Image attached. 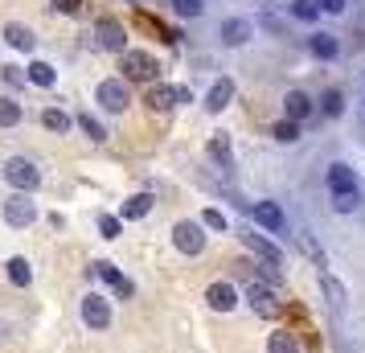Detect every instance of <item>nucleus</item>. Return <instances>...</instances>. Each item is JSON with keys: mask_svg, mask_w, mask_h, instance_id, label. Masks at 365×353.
Masks as SVG:
<instances>
[{"mask_svg": "<svg viewBox=\"0 0 365 353\" xmlns=\"http://www.w3.org/2000/svg\"><path fill=\"white\" fill-rule=\"evenodd\" d=\"M4 181L17 189V193H29V189H37V181H41V173H37L34 160H25V156H13L9 165H4Z\"/></svg>", "mask_w": 365, "mask_h": 353, "instance_id": "1", "label": "nucleus"}, {"mask_svg": "<svg viewBox=\"0 0 365 353\" xmlns=\"http://www.w3.org/2000/svg\"><path fill=\"white\" fill-rule=\"evenodd\" d=\"M156 58H148V53H140V50H128L123 53V74L128 78H135V83H152L156 78Z\"/></svg>", "mask_w": 365, "mask_h": 353, "instance_id": "2", "label": "nucleus"}, {"mask_svg": "<svg viewBox=\"0 0 365 353\" xmlns=\"http://www.w3.org/2000/svg\"><path fill=\"white\" fill-rule=\"evenodd\" d=\"M173 242H177V251H185V255H201L205 235H201L197 222H177V226H173Z\"/></svg>", "mask_w": 365, "mask_h": 353, "instance_id": "3", "label": "nucleus"}, {"mask_svg": "<svg viewBox=\"0 0 365 353\" xmlns=\"http://www.w3.org/2000/svg\"><path fill=\"white\" fill-rule=\"evenodd\" d=\"M4 222L9 226H29V222H37V205L25 198V193H13L9 202H4Z\"/></svg>", "mask_w": 365, "mask_h": 353, "instance_id": "4", "label": "nucleus"}, {"mask_svg": "<svg viewBox=\"0 0 365 353\" xmlns=\"http://www.w3.org/2000/svg\"><path fill=\"white\" fill-rule=\"evenodd\" d=\"M99 103L107 111H123L128 107V83L123 78H103L99 83Z\"/></svg>", "mask_w": 365, "mask_h": 353, "instance_id": "5", "label": "nucleus"}, {"mask_svg": "<svg viewBox=\"0 0 365 353\" xmlns=\"http://www.w3.org/2000/svg\"><path fill=\"white\" fill-rule=\"evenodd\" d=\"M242 242H247V247H250L255 255H259V259H267V267H275V271L283 267V255L275 251V247H271V242H267L263 235H255V230H242Z\"/></svg>", "mask_w": 365, "mask_h": 353, "instance_id": "6", "label": "nucleus"}, {"mask_svg": "<svg viewBox=\"0 0 365 353\" xmlns=\"http://www.w3.org/2000/svg\"><path fill=\"white\" fill-rule=\"evenodd\" d=\"M247 300H250V308H255L259 317H275V312H279V300H275V292H271V287H263V284H250Z\"/></svg>", "mask_w": 365, "mask_h": 353, "instance_id": "7", "label": "nucleus"}, {"mask_svg": "<svg viewBox=\"0 0 365 353\" xmlns=\"http://www.w3.org/2000/svg\"><path fill=\"white\" fill-rule=\"evenodd\" d=\"M83 320L91 324V329H107V324H111V308H107V300H103V296H86L83 300Z\"/></svg>", "mask_w": 365, "mask_h": 353, "instance_id": "8", "label": "nucleus"}, {"mask_svg": "<svg viewBox=\"0 0 365 353\" xmlns=\"http://www.w3.org/2000/svg\"><path fill=\"white\" fill-rule=\"evenodd\" d=\"M91 271H95L99 280H107V284L115 287L119 296H132V292H135V287H132V280H123V275H119V271H115V263H107V259H99V263H95V267H91Z\"/></svg>", "mask_w": 365, "mask_h": 353, "instance_id": "9", "label": "nucleus"}, {"mask_svg": "<svg viewBox=\"0 0 365 353\" xmlns=\"http://www.w3.org/2000/svg\"><path fill=\"white\" fill-rule=\"evenodd\" d=\"M255 222H259L263 230H271V235H279L283 230V210L275 202H259L255 205Z\"/></svg>", "mask_w": 365, "mask_h": 353, "instance_id": "10", "label": "nucleus"}, {"mask_svg": "<svg viewBox=\"0 0 365 353\" xmlns=\"http://www.w3.org/2000/svg\"><path fill=\"white\" fill-rule=\"evenodd\" d=\"M205 300H210V308H217V312H230L234 304H238V292H234V284H210Z\"/></svg>", "mask_w": 365, "mask_h": 353, "instance_id": "11", "label": "nucleus"}, {"mask_svg": "<svg viewBox=\"0 0 365 353\" xmlns=\"http://www.w3.org/2000/svg\"><path fill=\"white\" fill-rule=\"evenodd\" d=\"M230 99H234V83L230 78H217V83L210 86V95H205V107H210V111H226Z\"/></svg>", "mask_w": 365, "mask_h": 353, "instance_id": "12", "label": "nucleus"}, {"mask_svg": "<svg viewBox=\"0 0 365 353\" xmlns=\"http://www.w3.org/2000/svg\"><path fill=\"white\" fill-rule=\"evenodd\" d=\"M329 189H332V193H353V189H357L353 168H349V165H332L329 168Z\"/></svg>", "mask_w": 365, "mask_h": 353, "instance_id": "13", "label": "nucleus"}, {"mask_svg": "<svg viewBox=\"0 0 365 353\" xmlns=\"http://www.w3.org/2000/svg\"><path fill=\"white\" fill-rule=\"evenodd\" d=\"M99 46L123 53V25L119 21H99Z\"/></svg>", "mask_w": 365, "mask_h": 353, "instance_id": "14", "label": "nucleus"}, {"mask_svg": "<svg viewBox=\"0 0 365 353\" xmlns=\"http://www.w3.org/2000/svg\"><path fill=\"white\" fill-rule=\"evenodd\" d=\"M283 111H287L292 123H299V119H308V111H312V99H308L304 91H292V95L283 99Z\"/></svg>", "mask_w": 365, "mask_h": 353, "instance_id": "15", "label": "nucleus"}, {"mask_svg": "<svg viewBox=\"0 0 365 353\" xmlns=\"http://www.w3.org/2000/svg\"><path fill=\"white\" fill-rule=\"evenodd\" d=\"M250 37V25L247 21H226V25H222V41H226V46H242V41H247Z\"/></svg>", "mask_w": 365, "mask_h": 353, "instance_id": "16", "label": "nucleus"}, {"mask_svg": "<svg viewBox=\"0 0 365 353\" xmlns=\"http://www.w3.org/2000/svg\"><path fill=\"white\" fill-rule=\"evenodd\" d=\"M177 103V86H152L148 91V107L152 111H168Z\"/></svg>", "mask_w": 365, "mask_h": 353, "instance_id": "17", "label": "nucleus"}, {"mask_svg": "<svg viewBox=\"0 0 365 353\" xmlns=\"http://www.w3.org/2000/svg\"><path fill=\"white\" fill-rule=\"evenodd\" d=\"M148 210H152V198H148V193H135V198H128V202H123V218L135 222V218H144Z\"/></svg>", "mask_w": 365, "mask_h": 353, "instance_id": "18", "label": "nucleus"}, {"mask_svg": "<svg viewBox=\"0 0 365 353\" xmlns=\"http://www.w3.org/2000/svg\"><path fill=\"white\" fill-rule=\"evenodd\" d=\"M9 280H13L17 287L29 284V280H34V267H29V259H21V255H17V259H9Z\"/></svg>", "mask_w": 365, "mask_h": 353, "instance_id": "19", "label": "nucleus"}, {"mask_svg": "<svg viewBox=\"0 0 365 353\" xmlns=\"http://www.w3.org/2000/svg\"><path fill=\"white\" fill-rule=\"evenodd\" d=\"M308 50H312L316 58H336V50H341V46H336V37H329V34H316L312 41H308Z\"/></svg>", "mask_w": 365, "mask_h": 353, "instance_id": "20", "label": "nucleus"}, {"mask_svg": "<svg viewBox=\"0 0 365 353\" xmlns=\"http://www.w3.org/2000/svg\"><path fill=\"white\" fill-rule=\"evenodd\" d=\"M21 103H13V99H0V128H17L21 123Z\"/></svg>", "mask_w": 365, "mask_h": 353, "instance_id": "21", "label": "nucleus"}, {"mask_svg": "<svg viewBox=\"0 0 365 353\" xmlns=\"http://www.w3.org/2000/svg\"><path fill=\"white\" fill-rule=\"evenodd\" d=\"M4 37H9L17 50H34V34H29L25 25H9V29H4Z\"/></svg>", "mask_w": 365, "mask_h": 353, "instance_id": "22", "label": "nucleus"}, {"mask_svg": "<svg viewBox=\"0 0 365 353\" xmlns=\"http://www.w3.org/2000/svg\"><path fill=\"white\" fill-rule=\"evenodd\" d=\"M320 107H324V116H329V119H336L341 111H345V95H341V91H324Z\"/></svg>", "mask_w": 365, "mask_h": 353, "instance_id": "23", "label": "nucleus"}, {"mask_svg": "<svg viewBox=\"0 0 365 353\" xmlns=\"http://www.w3.org/2000/svg\"><path fill=\"white\" fill-rule=\"evenodd\" d=\"M41 123H46L50 132H66V128H70V116H66V111H58V107H50V111H41Z\"/></svg>", "mask_w": 365, "mask_h": 353, "instance_id": "24", "label": "nucleus"}, {"mask_svg": "<svg viewBox=\"0 0 365 353\" xmlns=\"http://www.w3.org/2000/svg\"><path fill=\"white\" fill-rule=\"evenodd\" d=\"M267 349H271V353H299L296 349V337H292V333H271Z\"/></svg>", "mask_w": 365, "mask_h": 353, "instance_id": "25", "label": "nucleus"}, {"mask_svg": "<svg viewBox=\"0 0 365 353\" xmlns=\"http://www.w3.org/2000/svg\"><path fill=\"white\" fill-rule=\"evenodd\" d=\"M271 135H275V140H283V144H292V140H299V123H292V119H279V123L271 128Z\"/></svg>", "mask_w": 365, "mask_h": 353, "instance_id": "26", "label": "nucleus"}, {"mask_svg": "<svg viewBox=\"0 0 365 353\" xmlns=\"http://www.w3.org/2000/svg\"><path fill=\"white\" fill-rule=\"evenodd\" d=\"M29 78H34L37 86H53V66L50 62H34V66H29Z\"/></svg>", "mask_w": 365, "mask_h": 353, "instance_id": "27", "label": "nucleus"}, {"mask_svg": "<svg viewBox=\"0 0 365 353\" xmlns=\"http://www.w3.org/2000/svg\"><path fill=\"white\" fill-rule=\"evenodd\" d=\"M210 156L214 160H230V135H214L210 140Z\"/></svg>", "mask_w": 365, "mask_h": 353, "instance_id": "28", "label": "nucleus"}, {"mask_svg": "<svg viewBox=\"0 0 365 353\" xmlns=\"http://www.w3.org/2000/svg\"><path fill=\"white\" fill-rule=\"evenodd\" d=\"M357 202H361V198H357V189H353V193H332V205H336L341 214H353Z\"/></svg>", "mask_w": 365, "mask_h": 353, "instance_id": "29", "label": "nucleus"}, {"mask_svg": "<svg viewBox=\"0 0 365 353\" xmlns=\"http://www.w3.org/2000/svg\"><path fill=\"white\" fill-rule=\"evenodd\" d=\"M292 13H296L299 21H316L320 4H316V0H296V4H292Z\"/></svg>", "mask_w": 365, "mask_h": 353, "instance_id": "30", "label": "nucleus"}, {"mask_svg": "<svg viewBox=\"0 0 365 353\" xmlns=\"http://www.w3.org/2000/svg\"><path fill=\"white\" fill-rule=\"evenodd\" d=\"M201 9H205L201 0H173V13H177V17H197Z\"/></svg>", "mask_w": 365, "mask_h": 353, "instance_id": "31", "label": "nucleus"}, {"mask_svg": "<svg viewBox=\"0 0 365 353\" xmlns=\"http://www.w3.org/2000/svg\"><path fill=\"white\" fill-rule=\"evenodd\" d=\"M320 287H324V296H329L332 304H345V292H341V284H336L332 275H320Z\"/></svg>", "mask_w": 365, "mask_h": 353, "instance_id": "32", "label": "nucleus"}, {"mask_svg": "<svg viewBox=\"0 0 365 353\" xmlns=\"http://www.w3.org/2000/svg\"><path fill=\"white\" fill-rule=\"evenodd\" d=\"M78 128H83L91 140H103V135H107V132H103V123H99L95 116H78Z\"/></svg>", "mask_w": 365, "mask_h": 353, "instance_id": "33", "label": "nucleus"}, {"mask_svg": "<svg viewBox=\"0 0 365 353\" xmlns=\"http://www.w3.org/2000/svg\"><path fill=\"white\" fill-rule=\"evenodd\" d=\"M99 230H103V238H119V230H123V222H119V218H111V214H103V218H99Z\"/></svg>", "mask_w": 365, "mask_h": 353, "instance_id": "34", "label": "nucleus"}, {"mask_svg": "<svg viewBox=\"0 0 365 353\" xmlns=\"http://www.w3.org/2000/svg\"><path fill=\"white\" fill-rule=\"evenodd\" d=\"M201 222H205L210 230H226V226H230V222H226V214H222V210H205V214H201Z\"/></svg>", "mask_w": 365, "mask_h": 353, "instance_id": "35", "label": "nucleus"}, {"mask_svg": "<svg viewBox=\"0 0 365 353\" xmlns=\"http://www.w3.org/2000/svg\"><path fill=\"white\" fill-rule=\"evenodd\" d=\"M320 13H345V0H316Z\"/></svg>", "mask_w": 365, "mask_h": 353, "instance_id": "36", "label": "nucleus"}, {"mask_svg": "<svg viewBox=\"0 0 365 353\" xmlns=\"http://www.w3.org/2000/svg\"><path fill=\"white\" fill-rule=\"evenodd\" d=\"M299 242H304V251L312 255L316 263H324V259H320V247H316V242H312V238H308V235H299Z\"/></svg>", "mask_w": 365, "mask_h": 353, "instance_id": "37", "label": "nucleus"}, {"mask_svg": "<svg viewBox=\"0 0 365 353\" xmlns=\"http://www.w3.org/2000/svg\"><path fill=\"white\" fill-rule=\"evenodd\" d=\"M53 9H62V13H78L83 0H53Z\"/></svg>", "mask_w": 365, "mask_h": 353, "instance_id": "38", "label": "nucleus"}, {"mask_svg": "<svg viewBox=\"0 0 365 353\" xmlns=\"http://www.w3.org/2000/svg\"><path fill=\"white\" fill-rule=\"evenodd\" d=\"M4 78H9V83H13V86H17V83H25V74H21L17 66H9V70H4Z\"/></svg>", "mask_w": 365, "mask_h": 353, "instance_id": "39", "label": "nucleus"}]
</instances>
